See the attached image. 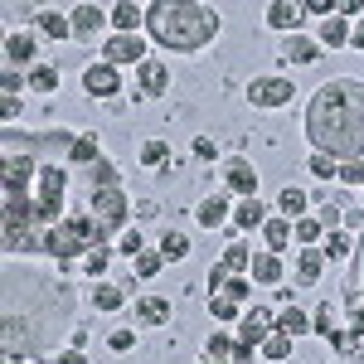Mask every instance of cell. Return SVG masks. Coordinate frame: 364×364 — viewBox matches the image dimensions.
<instances>
[{
	"label": "cell",
	"mask_w": 364,
	"mask_h": 364,
	"mask_svg": "<svg viewBox=\"0 0 364 364\" xmlns=\"http://www.w3.org/2000/svg\"><path fill=\"white\" fill-rule=\"evenodd\" d=\"M73 321V291L68 282L34 272V267H10L5 272V364L20 355H49L63 345Z\"/></svg>",
	"instance_id": "cell-1"
},
{
	"label": "cell",
	"mask_w": 364,
	"mask_h": 364,
	"mask_svg": "<svg viewBox=\"0 0 364 364\" xmlns=\"http://www.w3.org/2000/svg\"><path fill=\"white\" fill-rule=\"evenodd\" d=\"M306 136L321 156L364 161V83L336 78L306 107Z\"/></svg>",
	"instance_id": "cell-2"
},
{
	"label": "cell",
	"mask_w": 364,
	"mask_h": 364,
	"mask_svg": "<svg viewBox=\"0 0 364 364\" xmlns=\"http://www.w3.org/2000/svg\"><path fill=\"white\" fill-rule=\"evenodd\" d=\"M146 29H151V39L161 49L195 54L219 34V15L209 5H195V0H161V5L146 10Z\"/></svg>",
	"instance_id": "cell-3"
},
{
	"label": "cell",
	"mask_w": 364,
	"mask_h": 364,
	"mask_svg": "<svg viewBox=\"0 0 364 364\" xmlns=\"http://www.w3.org/2000/svg\"><path fill=\"white\" fill-rule=\"evenodd\" d=\"M107 233L92 224V214H68L63 224H54L44 233V252H54L58 262H73V257H87L92 248H102Z\"/></svg>",
	"instance_id": "cell-4"
},
{
	"label": "cell",
	"mask_w": 364,
	"mask_h": 364,
	"mask_svg": "<svg viewBox=\"0 0 364 364\" xmlns=\"http://www.w3.org/2000/svg\"><path fill=\"white\" fill-rule=\"evenodd\" d=\"M63 190H68V170H63V166H39L34 204H39V214H44V224H49V228L63 224Z\"/></svg>",
	"instance_id": "cell-5"
},
{
	"label": "cell",
	"mask_w": 364,
	"mask_h": 364,
	"mask_svg": "<svg viewBox=\"0 0 364 364\" xmlns=\"http://www.w3.org/2000/svg\"><path fill=\"white\" fill-rule=\"evenodd\" d=\"M92 224L102 228V233H122V224H127V195L117 185H97V195H92Z\"/></svg>",
	"instance_id": "cell-6"
},
{
	"label": "cell",
	"mask_w": 364,
	"mask_h": 364,
	"mask_svg": "<svg viewBox=\"0 0 364 364\" xmlns=\"http://www.w3.org/2000/svg\"><path fill=\"white\" fill-rule=\"evenodd\" d=\"M291 78H252L248 83V97L257 107H282V102H291Z\"/></svg>",
	"instance_id": "cell-7"
},
{
	"label": "cell",
	"mask_w": 364,
	"mask_h": 364,
	"mask_svg": "<svg viewBox=\"0 0 364 364\" xmlns=\"http://www.w3.org/2000/svg\"><path fill=\"white\" fill-rule=\"evenodd\" d=\"M107 63H146V39H136V34H117V39H107Z\"/></svg>",
	"instance_id": "cell-8"
},
{
	"label": "cell",
	"mask_w": 364,
	"mask_h": 364,
	"mask_svg": "<svg viewBox=\"0 0 364 364\" xmlns=\"http://www.w3.org/2000/svg\"><path fill=\"white\" fill-rule=\"evenodd\" d=\"M83 87L92 92V97H112L117 87H122V78H117V68H112V63L102 58V63H92V68L83 73Z\"/></svg>",
	"instance_id": "cell-9"
},
{
	"label": "cell",
	"mask_w": 364,
	"mask_h": 364,
	"mask_svg": "<svg viewBox=\"0 0 364 364\" xmlns=\"http://www.w3.org/2000/svg\"><path fill=\"white\" fill-rule=\"evenodd\" d=\"M272 326H277L272 311H248V316H243V340H238V345H243V350H257L262 340L272 336Z\"/></svg>",
	"instance_id": "cell-10"
},
{
	"label": "cell",
	"mask_w": 364,
	"mask_h": 364,
	"mask_svg": "<svg viewBox=\"0 0 364 364\" xmlns=\"http://www.w3.org/2000/svg\"><path fill=\"white\" fill-rule=\"evenodd\" d=\"M224 185H228V195L257 199V175H252L243 161H228V166H224Z\"/></svg>",
	"instance_id": "cell-11"
},
{
	"label": "cell",
	"mask_w": 364,
	"mask_h": 364,
	"mask_svg": "<svg viewBox=\"0 0 364 364\" xmlns=\"http://www.w3.org/2000/svg\"><path fill=\"white\" fill-rule=\"evenodd\" d=\"M68 20H73V39H97V34H102V25H107V15H102L97 5H78Z\"/></svg>",
	"instance_id": "cell-12"
},
{
	"label": "cell",
	"mask_w": 364,
	"mask_h": 364,
	"mask_svg": "<svg viewBox=\"0 0 364 364\" xmlns=\"http://www.w3.org/2000/svg\"><path fill=\"white\" fill-rule=\"evenodd\" d=\"M136 78H141V97H161L170 87V73H166V63H156V58H146L136 68Z\"/></svg>",
	"instance_id": "cell-13"
},
{
	"label": "cell",
	"mask_w": 364,
	"mask_h": 364,
	"mask_svg": "<svg viewBox=\"0 0 364 364\" xmlns=\"http://www.w3.org/2000/svg\"><path fill=\"white\" fill-rule=\"evenodd\" d=\"M301 15H306L301 5H291V0H277V5L267 10V25H272V29H296V25H301Z\"/></svg>",
	"instance_id": "cell-14"
},
{
	"label": "cell",
	"mask_w": 364,
	"mask_h": 364,
	"mask_svg": "<svg viewBox=\"0 0 364 364\" xmlns=\"http://www.w3.org/2000/svg\"><path fill=\"white\" fill-rule=\"evenodd\" d=\"M5 63H34V39L29 34H5Z\"/></svg>",
	"instance_id": "cell-15"
},
{
	"label": "cell",
	"mask_w": 364,
	"mask_h": 364,
	"mask_svg": "<svg viewBox=\"0 0 364 364\" xmlns=\"http://www.w3.org/2000/svg\"><path fill=\"white\" fill-rule=\"evenodd\" d=\"M34 25L44 29L49 39H63V44H68V34H73V20H68V15H58V10H39V20H34Z\"/></svg>",
	"instance_id": "cell-16"
},
{
	"label": "cell",
	"mask_w": 364,
	"mask_h": 364,
	"mask_svg": "<svg viewBox=\"0 0 364 364\" xmlns=\"http://www.w3.org/2000/svg\"><path fill=\"white\" fill-rule=\"evenodd\" d=\"M195 214H199V224H204V228H219L228 219V195H209Z\"/></svg>",
	"instance_id": "cell-17"
},
{
	"label": "cell",
	"mask_w": 364,
	"mask_h": 364,
	"mask_svg": "<svg viewBox=\"0 0 364 364\" xmlns=\"http://www.w3.org/2000/svg\"><path fill=\"white\" fill-rule=\"evenodd\" d=\"M136 316L146 321V326H166V321H170V301H166V296H141Z\"/></svg>",
	"instance_id": "cell-18"
},
{
	"label": "cell",
	"mask_w": 364,
	"mask_h": 364,
	"mask_svg": "<svg viewBox=\"0 0 364 364\" xmlns=\"http://www.w3.org/2000/svg\"><path fill=\"white\" fill-rule=\"evenodd\" d=\"M291 233H296V228L287 224V219H267V224H262V243H267V252H282L287 243H291Z\"/></svg>",
	"instance_id": "cell-19"
},
{
	"label": "cell",
	"mask_w": 364,
	"mask_h": 364,
	"mask_svg": "<svg viewBox=\"0 0 364 364\" xmlns=\"http://www.w3.org/2000/svg\"><path fill=\"white\" fill-rule=\"evenodd\" d=\"M321 44H326V49H340V44H355V29L345 25V15H336V20H326V29H321Z\"/></svg>",
	"instance_id": "cell-20"
},
{
	"label": "cell",
	"mask_w": 364,
	"mask_h": 364,
	"mask_svg": "<svg viewBox=\"0 0 364 364\" xmlns=\"http://www.w3.org/2000/svg\"><path fill=\"white\" fill-rule=\"evenodd\" d=\"M321 267H326V252L301 248V262H296V282H301V287H311V282L321 277Z\"/></svg>",
	"instance_id": "cell-21"
},
{
	"label": "cell",
	"mask_w": 364,
	"mask_h": 364,
	"mask_svg": "<svg viewBox=\"0 0 364 364\" xmlns=\"http://www.w3.org/2000/svg\"><path fill=\"white\" fill-rule=\"evenodd\" d=\"M252 277L262 282V287L282 282V262H277V252H257V257H252Z\"/></svg>",
	"instance_id": "cell-22"
},
{
	"label": "cell",
	"mask_w": 364,
	"mask_h": 364,
	"mask_svg": "<svg viewBox=\"0 0 364 364\" xmlns=\"http://www.w3.org/2000/svg\"><path fill=\"white\" fill-rule=\"evenodd\" d=\"M233 224H238V228H262V224H267V214H262V199H243V204L233 209Z\"/></svg>",
	"instance_id": "cell-23"
},
{
	"label": "cell",
	"mask_w": 364,
	"mask_h": 364,
	"mask_svg": "<svg viewBox=\"0 0 364 364\" xmlns=\"http://www.w3.org/2000/svg\"><path fill=\"white\" fill-rule=\"evenodd\" d=\"M277 331H282L287 340L306 336V331H311V316H306V311H282V316H277Z\"/></svg>",
	"instance_id": "cell-24"
},
{
	"label": "cell",
	"mask_w": 364,
	"mask_h": 364,
	"mask_svg": "<svg viewBox=\"0 0 364 364\" xmlns=\"http://www.w3.org/2000/svg\"><path fill=\"white\" fill-rule=\"evenodd\" d=\"M277 209H282V219H306V190H282Z\"/></svg>",
	"instance_id": "cell-25"
},
{
	"label": "cell",
	"mask_w": 364,
	"mask_h": 364,
	"mask_svg": "<svg viewBox=\"0 0 364 364\" xmlns=\"http://www.w3.org/2000/svg\"><path fill=\"white\" fill-rule=\"evenodd\" d=\"M112 25L122 29V34H132L136 25H146V10H141V5H112Z\"/></svg>",
	"instance_id": "cell-26"
},
{
	"label": "cell",
	"mask_w": 364,
	"mask_h": 364,
	"mask_svg": "<svg viewBox=\"0 0 364 364\" xmlns=\"http://www.w3.org/2000/svg\"><path fill=\"white\" fill-rule=\"evenodd\" d=\"M316 54H321V49H316L311 39H301V34L282 44V58H291V63H311V58H316Z\"/></svg>",
	"instance_id": "cell-27"
},
{
	"label": "cell",
	"mask_w": 364,
	"mask_h": 364,
	"mask_svg": "<svg viewBox=\"0 0 364 364\" xmlns=\"http://www.w3.org/2000/svg\"><path fill=\"white\" fill-rule=\"evenodd\" d=\"M68 161H78V166H97V136H73Z\"/></svg>",
	"instance_id": "cell-28"
},
{
	"label": "cell",
	"mask_w": 364,
	"mask_h": 364,
	"mask_svg": "<svg viewBox=\"0 0 364 364\" xmlns=\"http://www.w3.org/2000/svg\"><path fill=\"white\" fill-rule=\"evenodd\" d=\"M161 257H166V262L190 257V238H185V233H166V238H161Z\"/></svg>",
	"instance_id": "cell-29"
},
{
	"label": "cell",
	"mask_w": 364,
	"mask_h": 364,
	"mask_svg": "<svg viewBox=\"0 0 364 364\" xmlns=\"http://www.w3.org/2000/svg\"><path fill=\"white\" fill-rule=\"evenodd\" d=\"M29 87H34V92H54L58 87V68H49V63L29 68Z\"/></svg>",
	"instance_id": "cell-30"
},
{
	"label": "cell",
	"mask_w": 364,
	"mask_h": 364,
	"mask_svg": "<svg viewBox=\"0 0 364 364\" xmlns=\"http://www.w3.org/2000/svg\"><path fill=\"white\" fill-rule=\"evenodd\" d=\"M92 301H97V311H117V306H122V287H112V282H97Z\"/></svg>",
	"instance_id": "cell-31"
},
{
	"label": "cell",
	"mask_w": 364,
	"mask_h": 364,
	"mask_svg": "<svg viewBox=\"0 0 364 364\" xmlns=\"http://www.w3.org/2000/svg\"><path fill=\"white\" fill-rule=\"evenodd\" d=\"M166 156H170V146H166V141H146V146H141V166H151V170H161V166H166Z\"/></svg>",
	"instance_id": "cell-32"
},
{
	"label": "cell",
	"mask_w": 364,
	"mask_h": 364,
	"mask_svg": "<svg viewBox=\"0 0 364 364\" xmlns=\"http://www.w3.org/2000/svg\"><path fill=\"white\" fill-rule=\"evenodd\" d=\"M204 350H209V360H228V355H238V340H233V336H224V331H219V336L209 340Z\"/></svg>",
	"instance_id": "cell-33"
},
{
	"label": "cell",
	"mask_w": 364,
	"mask_h": 364,
	"mask_svg": "<svg viewBox=\"0 0 364 364\" xmlns=\"http://www.w3.org/2000/svg\"><path fill=\"white\" fill-rule=\"evenodd\" d=\"M262 355H267V360H287V355H291V340L282 336V331H272V336L262 340Z\"/></svg>",
	"instance_id": "cell-34"
},
{
	"label": "cell",
	"mask_w": 364,
	"mask_h": 364,
	"mask_svg": "<svg viewBox=\"0 0 364 364\" xmlns=\"http://www.w3.org/2000/svg\"><path fill=\"white\" fill-rule=\"evenodd\" d=\"M209 311H214V316H219V321H238V316H243V311H238V301H228L224 291H214V301H209Z\"/></svg>",
	"instance_id": "cell-35"
},
{
	"label": "cell",
	"mask_w": 364,
	"mask_h": 364,
	"mask_svg": "<svg viewBox=\"0 0 364 364\" xmlns=\"http://www.w3.org/2000/svg\"><path fill=\"white\" fill-rule=\"evenodd\" d=\"M311 331H321V336H336V306H316V316H311Z\"/></svg>",
	"instance_id": "cell-36"
},
{
	"label": "cell",
	"mask_w": 364,
	"mask_h": 364,
	"mask_svg": "<svg viewBox=\"0 0 364 364\" xmlns=\"http://www.w3.org/2000/svg\"><path fill=\"white\" fill-rule=\"evenodd\" d=\"M161 267H166V257H161V248H156V252L146 248V252H141V257H136V277H156Z\"/></svg>",
	"instance_id": "cell-37"
},
{
	"label": "cell",
	"mask_w": 364,
	"mask_h": 364,
	"mask_svg": "<svg viewBox=\"0 0 364 364\" xmlns=\"http://www.w3.org/2000/svg\"><path fill=\"white\" fill-rule=\"evenodd\" d=\"M291 228H296V238H301V248H311V243H316V238H321V233H326V228L316 224V219H311V214H306V219H296V224H291Z\"/></svg>",
	"instance_id": "cell-38"
},
{
	"label": "cell",
	"mask_w": 364,
	"mask_h": 364,
	"mask_svg": "<svg viewBox=\"0 0 364 364\" xmlns=\"http://www.w3.org/2000/svg\"><path fill=\"white\" fill-rule=\"evenodd\" d=\"M311 175L331 180V175H340V161H336V156H311Z\"/></svg>",
	"instance_id": "cell-39"
},
{
	"label": "cell",
	"mask_w": 364,
	"mask_h": 364,
	"mask_svg": "<svg viewBox=\"0 0 364 364\" xmlns=\"http://www.w3.org/2000/svg\"><path fill=\"white\" fill-rule=\"evenodd\" d=\"M107 262H112V252H107V243L87 252V272H92V277H102V272H107Z\"/></svg>",
	"instance_id": "cell-40"
},
{
	"label": "cell",
	"mask_w": 364,
	"mask_h": 364,
	"mask_svg": "<svg viewBox=\"0 0 364 364\" xmlns=\"http://www.w3.org/2000/svg\"><path fill=\"white\" fill-rule=\"evenodd\" d=\"M340 180L345 185H364V161H340Z\"/></svg>",
	"instance_id": "cell-41"
},
{
	"label": "cell",
	"mask_w": 364,
	"mask_h": 364,
	"mask_svg": "<svg viewBox=\"0 0 364 364\" xmlns=\"http://www.w3.org/2000/svg\"><path fill=\"white\" fill-rule=\"evenodd\" d=\"M345 252H350V238H345V233H326V257H345Z\"/></svg>",
	"instance_id": "cell-42"
},
{
	"label": "cell",
	"mask_w": 364,
	"mask_h": 364,
	"mask_svg": "<svg viewBox=\"0 0 364 364\" xmlns=\"http://www.w3.org/2000/svg\"><path fill=\"white\" fill-rule=\"evenodd\" d=\"M224 296H228V301H243V296H248V282H243V277H228L224 282Z\"/></svg>",
	"instance_id": "cell-43"
},
{
	"label": "cell",
	"mask_w": 364,
	"mask_h": 364,
	"mask_svg": "<svg viewBox=\"0 0 364 364\" xmlns=\"http://www.w3.org/2000/svg\"><path fill=\"white\" fill-rule=\"evenodd\" d=\"M122 252L141 257V252H146V238H141V233H122Z\"/></svg>",
	"instance_id": "cell-44"
},
{
	"label": "cell",
	"mask_w": 364,
	"mask_h": 364,
	"mask_svg": "<svg viewBox=\"0 0 364 364\" xmlns=\"http://www.w3.org/2000/svg\"><path fill=\"white\" fill-rule=\"evenodd\" d=\"M331 350H340V355L355 350V331H336V336H331Z\"/></svg>",
	"instance_id": "cell-45"
},
{
	"label": "cell",
	"mask_w": 364,
	"mask_h": 364,
	"mask_svg": "<svg viewBox=\"0 0 364 364\" xmlns=\"http://www.w3.org/2000/svg\"><path fill=\"white\" fill-rule=\"evenodd\" d=\"M107 345H112V350H132V345H136V336H132V331H112V336H107Z\"/></svg>",
	"instance_id": "cell-46"
},
{
	"label": "cell",
	"mask_w": 364,
	"mask_h": 364,
	"mask_svg": "<svg viewBox=\"0 0 364 364\" xmlns=\"http://www.w3.org/2000/svg\"><path fill=\"white\" fill-rule=\"evenodd\" d=\"M195 156H199V161H214V156H219V146H214L209 136H199L195 141Z\"/></svg>",
	"instance_id": "cell-47"
},
{
	"label": "cell",
	"mask_w": 364,
	"mask_h": 364,
	"mask_svg": "<svg viewBox=\"0 0 364 364\" xmlns=\"http://www.w3.org/2000/svg\"><path fill=\"white\" fill-rule=\"evenodd\" d=\"M311 10H316V15H331V20H336V0H311Z\"/></svg>",
	"instance_id": "cell-48"
},
{
	"label": "cell",
	"mask_w": 364,
	"mask_h": 364,
	"mask_svg": "<svg viewBox=\"0 0 364 364\" xmlns=\"http://www.w3.org/2000/svg\"><path fill=\"white\" fill-rule=\"evenodd\" d=\"M58 364H83V355L78 350H58Z\"/></svg>",
	"instance_id": "cell-49"
},
{
	"label": "cell",
	"mask_w": 364,
	"mask_h": 364,
	"mask_svg": "<svg viewBox=\"0 0 364 364\" xmlns=\"http://www.w3.org/2000/svg\"><path fill=\"white\" fill-rule=\"evenodd\" d=\"M355 49H364V25H360V29H355Z\"/></svg>",
	"instance_id": "cell-50"
},
{
	"label": "cell",
	"mask_w": 364,
	"mask_h": 364,
	"mask_svg": "<svg viewBox=\"0 0 364 364\" xmlns=\"http://www.w3.org/2000/svg\"><path fill=\"white\" fill-rule=\"evenodd\" d=\"M360 282H364V248H360Z\"/></svg>",
	"instance_id": "cell-51"
},
{
	"label": "cell",
	"mask_w": 364,
	"mask_h": 364,
	"mask_svg": "<svg viewBox=\"0 0 364 364\" xmlns=\"http://www.w3.org/2000/svg\"><path fill=\"white\" fill-rule=\"evenodd\" d=\"M204 364H224V360H204Z\"/></svg>",
	"instance_id": "cell-52"
},
{
	"label": "cell",
	"mask_w": 364,
	"mask_h": 364,
	"mask_svg": "<svg viewBox=\"0 0 364 364\" xmlns=\"http://www.w3.org/2000/svg\"><path fill=\"white\" fill-rule=\"evenodd\" d=\"M345 364H360V360H345Z\"/></svg>",
	"instance_id": "cell-53"
}]
</instances>
